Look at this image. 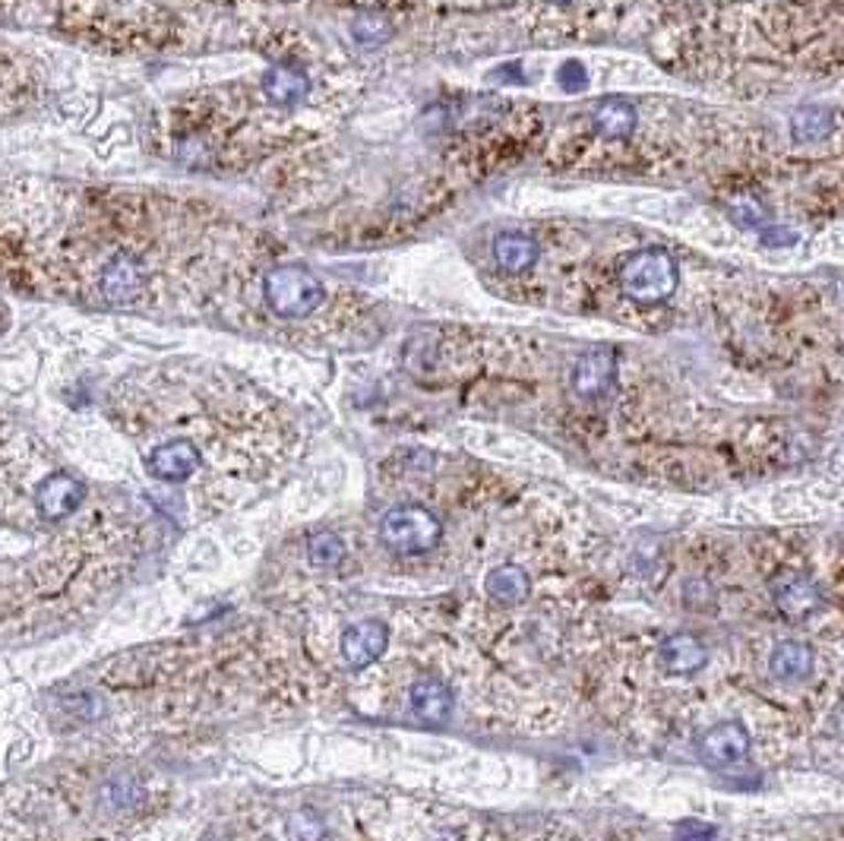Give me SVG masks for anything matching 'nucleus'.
<instances>
[{
    "label": "nucleus",
    "instance_id": "3",
    "mask_svg": "<svg viewBox=\"0 0 844 841\" xmlns=\"http://www.w3.org/2000/svg\"><path fill=\"white\" fill-rule=\"evenodd\" d=\"M440 535H444L440 519L415 503L393 507L380 519V541L399 557H418L434 551L440 544Z\"/></svg>",
    "mask_w": 844,
    "mask_h": 841
},
{
    "label": "nucleus",
    "instance_id": "2",
    "mask_svg": "<svg viewBox=\"0 0 844 841\" xmlns=\"http://www.w3.org/2000/svg\"><path fill=\"white\" fill-rule=\"evenodd\" d=\"M681 269L667 251H639L620 266V288L635 305H661L677 291Z\"/></svg>",
    "mask_w": 844,
    "mask_h": 841
},
{
    "label": "nucleus",
    "instance_id": "5",
    "mask_svg": "<svg viewBox=\"0 0 844 841\" xmlns=\"http://www.w3.org/2000/svg\"><path fill=\"white\" fill-rule=\"evenodd\" d=\"M750 756V734L740 722H718L699 741V759L708 769H734Z\"/></svg>",
    "mask_w": 844,
    "mask_h": 841
},
{
    "label": "nucleus",
    "instance_id": "17",
    "mask_svg": "<svg viewBox=\"0 0 844 841\" xmlns=\"http://www.w3.org/2000/svg\"><path fill=\"white\" fill-rule=\"evenodd\" d=\"M832 130V115L825 108H803L791 120V134L798 142H816Z\"/></svg>",
    "mask_w": 844,
    "mask_h": 841
},
{
    "label": "nucleus",
    "instance_id": "18",
    "mask_svg": "<svg viewBox=\"0 0 844 841\" xmlns=\"http://www.w3.org/2000/svg\"><path fill=\"white\" fill-rule=\"evenodd\" d=\"M342 557H345V544H342V537L339 535L323 532V535L310 537V547H307V561L313 563V566L329 569V566L342 563Z\"/></svg>",
    "mask_w": 844,
    "mask_h": 841
},
{
    "label": "nucleus",
    "instance_id": "15",
    "mask_svg": "<svg viewBox=\"0 0 844 841\" xmlns=\"http://www.w3.org/2000/svg\"><path fill=\"white\" fill-rule=\"evenodd\" d=\"M263 93L269 95V102H276V105H295V102L307 98V93H310V79H307L298 67L279 64V67H273V71L266 73Z\"/></svg>",
    "mask_w": 844,
    "mask_h": 841
},
{
    "label": "nucleus",
    "instance_id": "10",
    "mask_svg": "<svg viewBox=\"0 0 844 841\" xmlns=\"http://www.w3.org/2000/svg\"><path fill=\"white\" fill-rule=\"evenodd\" d=\"M408 705L421 722H446L452 715V693L446 690L440 680H418L408 693Z\"/></svg>",
    "mask_w": 844,
    "mask_h": 841
},
{
    "label": "nucleus",
    "instance_id": "9",
    "mask_svg": "<svg viewBox=\"0 0 844 841\" xmlns=\"http://www.w3.org/2000/svg\"><path fill=\"white\" fill-rule=\"evenodd\" d=\"M774 608L781 610L788 620H806L810 614H816L822 605L820 588L803 579V576H781L772 588Z\"/></svg>",
    "mask_w": 844,
    "mask_h": 841
},
{
    "label": "nucleus",
    "instance_id": "8",
    "mask_svg": "<svg viewBox=\"0 0 844 841\" xmlns=\"http://www.w3.org/2000/svg\"><path fill=\"white\" fill-rule=\"evenodd\" d=\"M617 380V351L591 349L576 361L573 371V390L583 398H601Z\"/></svg>",
    "mask_w": 844,
    "mask_h": 841
},
{
    "label": "nucleus",
    "instance_id": "14",
    "mask_svg": "<svg viewBox=\"0 0 844 841\" xmlns=\"http://www.w3.org/2000/svg\"><path fill=\"white\" fill-rule=\"evenodd\" d=\"M813 649L803 646V642H781L772 652V661H769V671H772L774 680L781 683H800L813 674Z\"/></svg>",
    "mask_w": 844,
    "mask_h": 841
},
{
    "label": "nucleus",
    "instance_id": "22",
    "mask_svg": "<svg viewBox=\"0 0 844 841\" xmlns=\"http://www.w3.org/2000/svg\"><path fill=\"white\" fill-rule=\"evenodd\" d=\"M554 3H573V0H554Z\"/></svg>",
    "mask_w": 844,
    "mask_h": 841
},
{
    "label": "nucleus",
    "instance_id": "4",
    "mask_svg": "<svg viewBox=\"0 0 844 841\" xmlns=\"http://www.w3.org/2000/svg\"><path fill=\"white\" fill-rule=\"evenodd\" d=\"M86 500V488L83 481H76L67 471H51L45 475L39 485H35V493H32V507L35 513L42 515L45 522H61L73 515Z\"/></svg>",
    "mask_w": 844,
    "mask_h": 841
},
{
    "label": "nucleus",
    "instance_id": "12",
    "mask_svg": "<svg viewBox=\"0 0 844 841\" xmlns=\"http://www.w3.org/2000/svg\"><path fill=\"white\" fill-rule=\"evenodd\" d=\"M705 661H708V649H705L696 636L681 632V636H671V639L661 646V664H664V671H671V674H693V671L705 668Z\"/></svg>",
    "mask_w": 844,
    "mask_h": 841
},
{
    "label": "nucleus",
    "instance_id": "19",
    "mask_svg": "<svg viewBox=\"0 0 844 841\" xmlns=\"http://www.w3.org/2000/svg\"><path fill=\"white\" fill-rule=\"evenodd\" d=\"M730 215H734L740 225H750V228H759L762 219H766L759 200H752V196H737V200H730Z\"/></svg>",
    "mask_w": 844,
    "mask_h": 841
},
{
    "label": "nucleus",
    "instance_id": "13",
    "mask_svg": "<svg viewBox=\"0 0 844 841\" xmlns=\"http://www.w3.org/2000/svg\"><path fill=\"white\" fill-rule=\"evenodd\" d=\"M493 259H496V266H500L503 273L519 276V273H525V269L535 266V259H538V244H535L532 237H525V234H500V237L493 241Z\"/></svg>",
    "mask_w": 844,
    "mask_h": 841
},
{
    "label": "nucleus",
    "instance_id": "7",
    "mask_svg": "<svg viewBox=\"0 0 844 841\" xmlns=\"http://www.w3.org/2000/svg\"><path fill=\"white\" fill-rule=\"evenodd\" d=\"M386 646H389V627L380 620H361L342 632V658L354 671L374 664L376 658L386 652Z\"/></svg>",
    "mask_w": 844,
    "mask_h": 841
},
{
    "label": "nucleus",
    "instance_id": "11",
    "mask_svg": "<svg viewBox=\"0 0 844 841\" xmlns=\"http://www.w3.org/2000/svg\"><path fill=\"white\" fill-rule=\"evenodd\" d=\"M591 124L605 140H630L635 130V108L623 98H605V102H598Z\"/></svg>",
    "mask_w": 844,
    "mask_h": 841
},
{
    "label": "nucleus",
    "instance_id": "6",
    "mask_svg": "<svg viewBox=\"0 0 844 841\" xmlns=\"http://www.w3.org/2000/svg\"><path fill=\"white\" fill-rule=\"evenodd\" d=\"M203 466V456H200V446L188 440V437H174V440H164L159 444L149 456H146V468L152 478L159 481H188L190 475L196 468Z\"/></svg>",
    "mask_w": 844,
    "mask_h": 841
},
{
    "label": "nucleus",
    "instance_id": "16",
    "mask_svg": "<svg viewBox=\"0 0 844 841\" xmlns=\"http://www.w3.org/2000/svg\"><path fill=\"white\" fill-rule=\"evenodd\" d=\"M532 592V583H528V573L516 566V563H506V566H496L488 576V595L500 605H522Z\"/></svg>",
    "mask_w": 844,
    "mask_h": 841
},
{
    "label": "nucleus",
    "instance_id": "20",
    "mask_svg": "<svg viewBox=\"0 0 844 841\" xmlns=\"http://www.w3.org/2000/svg\"><path fill=\"white\" fill-rule=\"evenodd\" d=\"M291 832L298 835V841H317L323 835V822L313 819L310 813H298V817L291 819Z\"/></svg>",
    "mask_w": 844,
    "mask_h": 841
},
{
    "label": "nucleus",
    "instance_id": "1",
    "mask_svg": "<svg viewBox=\"0 0 844 841\" xmlns=\"http://www.w3.org/2000/svg\"><path fill=\"white\" fill-rule=\"evenodd\" d=\"M263 295L281 320H305L327 301V288L305 266H276L263 279Z\"/></svg>",
    "mask_w": 844,
    "mask_h": 841
},
{
    "label": "nucleus",
    "instance_id": "21",
    "mask_svg": "<svg viewBox=\"0 0 844 841\" xmlns=\"http://www.w3.org/2000/svg\"><path fill=\"white\" fill-rule=\"evenodd\" d=\"M560 83H563V89L566 93H579V89H586V83H588V76L583 73V64H566L560 73Z\"/></svg>",
    "mask_w": 844,
    "mask_h": 841
}]
</instances>
